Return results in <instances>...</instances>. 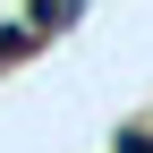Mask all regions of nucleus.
<instances>
[{"instance_id": "1", "label": "nucleus", "mask_w": 153, "mask_h": 153, "mask_svg": "<svg viewBox=\"0 0 153 153\" xmlns=\"http://www.w3.org/2000/svg\"><path fill=\"white\" fill-rule=\"evenodd\" d=\"M119 153H153V136H128V145H119Z\"/></svg>"}]
</instances>
